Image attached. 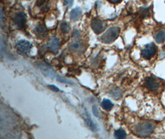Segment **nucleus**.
<instances>
[{
	"label": "nucleus",
	"instance_id": "obj_1",
	"mask_svg": "<svg viewBox=\"0 0 165 139\" xmlns=\"http://www.w3.org/2000/svg\"><path fill=\"white\" fill-rule=\"evenodd\" d=\"M155 129V126L151 122H143L135 127V133L139 137H146L150 135Z\"/></svg>",
	"mask_w": 165,
	"mask_h": 139
},
{
	"label": "nucleus",
	"instance_id": "obj_2",
	"mask_svg": "<svg viewBox=\"0 0 165 139\" xmlns=\"http://www.w3.org/2000/svg\"><path fill=\"white\" fill-rule=\"evenodd\" d=\"M120 32V29L118 27H111L101 37V40L105 44H111L118 38Z\"/></svg>",
	"mask_w": 165,
	"mask_h": 139
},
{
	"label": "nucleus",
	"instance_id": "obj_3",
	"mask_svg": "<svg viewBox=\"0 0 165 139\" xmlns=\"http://www.w3.org/2000/svg\"><path fill=\"white\" fill-rule=\"evenodd\" d=\"M156 47L153 44H148L142 51V56L145 60H150L156 53Z\"/></svg>",
	"mask_w": 165,
	"mask_h": 139
},
{
	"label": "nucleus",
	"instance_id": "obj_4",
	"mask_svg": "<svg viewBox=\"0 0 165 139\" xmlns=\"http://www.w3.org/2000/svg\"><path fill=\"white\" fill-rule=\"evenodd\" d=\"M32 48V45L29 41L25 40H20L18 41L16 44V48L20 53H24V54H27L31 50Z\"/></svg>",
	"mask_w": 165,
	"mask_h": 139
},
{
	"label": "nucleus",
	"instance_id": "obj_5",
	"mask_svg": "<svg viewBox=\"0 0 165 139\" xmlns=\"http://www.w3.org/2000/svg\"><path fill=\"white\" fill-rule=\"evenodd\" d=\"M14 22L20 29H22L26 25V15L22 12H19L15 14L14 17Z\"/></svg>",
	"mask_w": 165,
	"mask_h": 139
},
{
	"label": "nucleus",
	"instance_id": "obj_6",
	"mask_svg": "<svg viewBox=\"0 0 165 139\" xmlns=\"http://www.w3.org/2000/svg\"><path fill=\"white\" fill-rule=\"evenodd\" d=\"M91 27L94 32L97 34H99L103 31V24L102 21L100 19H93L91 22Z\"/></svg>",
	"mask_w": 165,
	"mask_h": 139
},
{
	"label": "nucleus",
	"instance_id": "obj_7",
	"mask_svg": "<svg viewBox=\"0 0 165 139\" xmlns=\"http://www.w3.org/2000/svg\"><path fill=\"white\" fill-rule=\"evenodd\" d=\"M46 47L50 52L56 53L58 51V49H59V41L56 37H53L47 44Z\"/></svg>",
	"mask_w": 165,
	"mask_h": 139
},
{
	"label": "nucleus",
	"instance_id": "obj_8",
	"mask_svg": "<svg viewBox=\"0 0 165 139\" xmlns=\"http://www.w3.org/2000/svg\"><path fill=\"white\" fill-rule=\"evenodd\" d=\"M40 68L41 71L44 74V76L51 79H54L56 77L55 72L49 66H48L45 65H43L40 66Z\"/></svg>",
	"mask_w": 165,
	"mask_h": 139
},
{
	"label": "nucleus",
	"instance_id": "obj_9",
	"mask_svg": "<svg viewBox=\"0 0 165 139\" xmlns=\"http://www.w3.org/2000/svg\"><path fill=\"white\" fill-rule=\"evenodd\" d=\"M145 85L148 89L152 91H155L159 87V83L155 79L148 77L145 81Z\"/></svg>",
	"mask_w": 165,
	"mask_h": 139
},
{
	"label": "nucleus",
	"instance_id": "obj_10",
	"mask_svg": "<svg viewBox=\"0 0 165 139\" xmlns=\"http://www.w3.org/2000/svg\"><path fill=\"white\" fill-rule=\"evenodd\" d=\"M34 32L37 37H38L39 39L44 38L47 34L46 28L41 24H39L36 26V27L34 29Z\"/></svg>",
	"mask_w": 165,
	"mask_h": 139
},
{
	"label": "nucleus",
	"instance_id": "obj_11",
	"mask_svg": "<svg viewBox=\"0 0 165 139\" xmlns=\"http://www.w3.org/2000/svg\"><path fill=\"white\" fill-rule=\"evenodd\" d=\"M82 15V11L81 8H76L73 9L70 13V18L74 21L78 20Z\"/></svg>",
	"mask_w": 165,
	"mask_h": 139
},
{
	"label": "nucleus",
	"instance_id": "obj_12",
	"mask_svg": "<svg viewBox=\"0 0 165 139\" xmlns=\"http://www.w3.org/2000/svg\"><path fill=\"white\" fill-rule=\"evenodd\" d=\"M86 124H87V126H88V127L90 128V129L95 131L97 130V127L96 126V125L95 124V123L93 122V120L92 119L91 117H90V116L88 114V112L86 111Z\"/></svg>",
	"mask_w": 165,
	"mask_h": 139
},
{
	"label": "nucleus",
	"instance_id": "obj_13",
	"mask_svg": "<svg viewBox=\"0 0 165 139\" xmlns=\"http://www.w3.org/2000/svg\"><path fill=\"white\" fill-rule=\"evenodd\" d=\"M155 41L158 44H162L165 40V31L159 30L155 36Z\"/></svg>",
	"mask_w": 165,
	"mask_h": 139
},
{
	"label": "nucleus",
	"instance_id": "obj_14",
	"mask_svg": "<svg viewBox=\"0 0 165 139\" xmlns=\"http://www.w3.org/2000/svg\"><path fill=\"white\" fill-rule=\"evenodd\" d=\"M110 93L111 97L115 98L116 100H118L121 97L122 92L119 88H113L110 91Z\"/></svg>",
	"mask_w": 165,
	"mask_h": 139
},
{
	"label": "nucleus",
	"instance_id": "obj_15",
	"mask_svg": "<svg viewBox=\"0 0 165 139\" xmlns=\"http://www.w3.org/2000/svg\"><path fill=\"white\" fill-rule=\"evenodd\" d=\"M102 106L105 110H107V111H110L113 108V104L112 103V102H111L110 100H109L108 99H105L102 101Z\"/></svg>",
	"mask_w": 165,
	"mask_h": 139
},
{
	"label": "nucleus",
	"instance_id": "obj_16",
	"mask_svg": "<svg viewBox=\"0 0 165 139\" xmlns=\"http://www.w3.org/2000/svg\"><path fill=\"white\" fill-rule=\"evenodd\" d=\"M70 48L74 51H79L82 50V46L78 42H72L70 45Z\"/></svg>",
	"mask_w": 165,
	"mask_h": 139
},
{
	"label": "nucleus",
	"instance_id": "obj_17",
	"mask_svg": "<svg viewBox=\"0 0 165 139\" xmlns=\"http://www.w3.org/2000/svg\"><path fill=\"white\" fill-rule=\"evenodd\" d=\"M114 136L116 138H124L126 137V133L124 130L119 129L115 131Z\"/></svg>",
	"mask_w": 165,
	"mask_h": 139
},
{
	"label": "nucleus",
	"instance_id": "obj_18",
	"mask_svg": "<svg viewBox=\"0 0 165 139\" xmlns=\"http://www.w3.org/2000/svg\"><path fill=\"white\" fill-rule=\"evenodd\" d=\"M60 29L64 34H66L71 30V27L66 22H63L60 25Z\"/></svg>",
	"mask_w": 165,
	"mask_h": 139
},
{
	"label": "nucleus",
	"instance_id": "obj_19",
	"mask_svg": "<svg viewBox=\"0 0 165 139\" xmlns=\"http://www.w3.org/2000/svg\"><path fill=\"white\" fill-rule=\"evenodd\" d=\"M92 111H93V113L94 115L96 117H100V113H99V111H98V108H97V106H96V105H93V107H92Z\"/></svg>",
	"mask_w": 165,
	"mask_h": 139
},
{
	"label": "nucleus",
	"instance_id": "obj_20",
	"mask_svg": "<svg viewBox=\"0 0 165 139\" xmlns=\"http://www.w3.org/2000/svg\"><path fill=\"white\" fill-rule=\"evenodd\" d=\"M66 4L68 8H70L72 6V5L74 3V0H65Z\"/></svg>",
	"mask_w": 165,
	"mask_h": 139
},
{
	"label": "nucleus",
	"instance_id": "obj_21",
	"mask_svg": "<svg viewBox=\"0 0 165 139\" xmlns=\"http://www.w3.org/2000/svg\"><path fill=\"white\" fill-rule=\"evenodd\" d=\"M72 35H73V37H79L80 36L79 31L77 30H75L73 32Z\"/></svg>",
	"mask_w": 165,
	"mask_h": 139
},
{
	"label": "nucleus",
	"instance_id": "obj_22",
	"mask_svg": "<svg viewBox=\"0 0 165 139\" xmlns=\"http://www.w3.org/2000/svg\"><path fill=\"white\" fill-rule=\"evenodd\" d=\"M49 87L53 91H55V92H58L59 91V89H58L56 87H55V85H50Z\"/></svg>",
	"mask_w": 165,
	"mask_h": 139
},
{
	"label": "nucleus",
	"instance_id": "obj_23",
	"mask_svg": "<svg viewBox=\"0 0 165 139\" xmlns=\"http://www.w3.org/2000/svg\"><path fill=\"white\" fill-rule=\"evenodd\" d=\"M45 0H37V6H41L42 4H44Z\"/></svg>",
	"mask_w": 165,
	"mask_h": 139
},
{
	"label": "nucleus",
	"instance_id": "obj_24",
	"mask_svg": "<svg viewBox=\"0 0 165 139\" xmlns=\"http://www.w3.org/2000/svg\"><path fill=\"white\" fill-rule=\"evenodd\" d=\"M108 1H110V3H113V4H115V3H118L119 2H120L121 0H108Z\"/></svg>",
	"mask_w": 165,
	"mask_h": 139
}]
</instances>
